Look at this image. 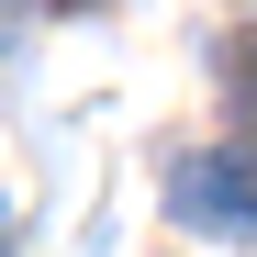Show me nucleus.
Listing matches in <instances>:
<instances>
[{
	"label": "nucleus",
	"instance_id": "2",
	"mask_svg": "<svg viewBox=\"0 0 257 257\" xmlns=\"http://www.w3.org/2000/svg\"><path fill=\"white\" fill-rule=\"evenodd\" d=\"M224 90H235V101L257 112V23H246V34H235V45H224Z\"/></svg>",
	"mask_w": 257,
	"mask_h": 257
},
{
	"label": "nucleus",
	"instance_id": "1",
	"mask_svg": "<svg viewBox=\"0 0 257 257\" xmlns=\"http://www.w3.org/2000/svg\"><path fill=\"white\" fill-rule=\"evenodd\" d=\"M168 212H179L190 235H257V135L168 157Z\"/></svg>",
	"mask_w": 257,
	"mask_h": 257
},
{
	"label": "nucleus",
	"instance_id": "3",
	"mask_svg": "<svg viewBox=\"0 0 257 257\" xmlns=\"http://www.w3.org/2000/svg\"><path fill=\"white\" fill-rule=\"evenodd\" d=\"M0 257H12V201H0Z\"/></svg>",
	"mask_w": 257,
	"mask_h": 257
}]
</instances>
